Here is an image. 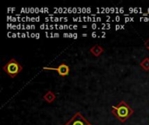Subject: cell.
Returning <instances> with one entry per match:
<instances>
[{
  "label": "cell",
  "mask_w": 149,
  "mask_h": 125,
  "mask_svg": "<svg viewBox=\"0 0 149 125\" xmlns=\"http://www.w3.org/2000/svg\"><path fill=\"white\" fill-rule=\"evenodd\" d=\"M134 113V110L125 101H120L116 106L112 107V114L121 123H125Z\"/></svg>",
  "instance_id": "1"
},
{
  "label": "cell",
  "mask_w": 149,
  "mask_h": 125,
  "mask_svg": "<svg viewBox=\"0 0 149 125\" xmlns=\"http://www.w3.org/2000/svg\"><path fill=\"white\" fill-rule=\"evenodd\" d=\"M3 70L10 78H14L19 73H21V71L23 70V66L15 58H11L3 66Z\"/></svg>",
  "instance_id": "2"
},
{
  "label": "cell",
  "mask_w": 149,
  "mask_h": 125,
  "mask_svg": "<svg viewBox=\"0 0 149 125\" xmlns=\"http://www.w3.org/2000/svg\"><path fill=\"white\" fill-rule=\"evenodd\" d=\"M65 125H93L89 123L80 112H77Z\"/></svg>",
  "instance_id": "3"
},
{
  "label": "cell",
  "mask_w": 149,
  "mask_h": 125,
  "mask_svg": "<svg viewBox=\"0 0 149 125\" xmlns=\"http://www.w3.org/2000/svg\"><path fill=\"white\" fill-rule=\"evenodd\" d=\"M44 70H55L58 73L61 77H66L70 73V67L66 64H61L57 68L53 67H44Z\"/></svg>",
  "instance_id": "4"
},
{
  "label": "cell",
  "mask_w": 149,
  "mask_h": 125,
  "mask_svg": "<svg viewBox=\"0 0 149 125\" xmlns=\"http://www.w3.org/2000/svg\"><path fill=\"white\" fill-rule=\"evenodd\" d=\"M90 53H92L94 57H100L103 52H104V49L102 46L99 45V44H95L93 45L91 49H90Z\"/></svg>",
  "instance_id": "5"
},
{
  "label": "cell",
  "mask_w": 149,
  "mask_h": 125,
  "mask_svg": "<svg viewBox=\"0 0 149 125\" xmlns=\"http://www.w3.org/2000/svg\"><path fill=\"white\" fill-rule=\"evenodd\" d=\"M43 99H44L46 103H48V104H52V103L55 101V99H56V95H55V93H54L53 91L49 90V91H47V92L44 95Z\"/></svg>",
  "instance_id": "6"
},
{
  "label": "cell",
  "mask_w": 149,
  "mask_h": 125,
  "mask_svg": "<svg viewBox=\"0 0 149 125\" xmlns=\"http://www.w3.org/2000/svg\"><path fill=\"white\" fill-rule=\"evenodd\" d=\"M140 65L145 71H149V57H145L141 62Z\"/></svg>",
  "instance_id": "7"
},
{
  "label": "cell",
  "mask_w": 149,
  "mask_h": 125,
  "mask_svg": "<svg viewBox=\"0 0 149 125\" xmlns=\"http://www.w3.org/2000/svg\"><path fill=\"white\" fill-rule=\"evenodd\" d=\"M144 45H145V47L147 48V50H149V38H148L146 41H145V43H144Z\"/></svg>",
  "instance_id": "8"
}]
</instances>
